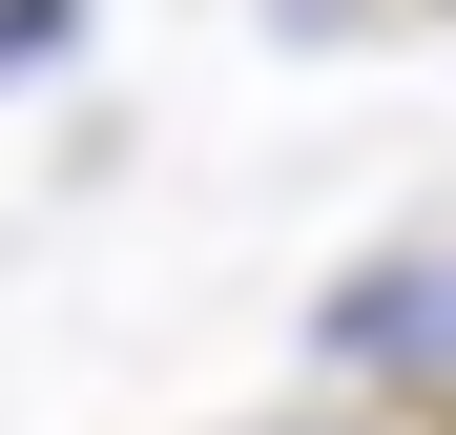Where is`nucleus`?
Listing matches in <instances>:
<instances>
[{"label": "nucleus", "instance_id": "20e7f679", "mask_svg": "<svg viewBox=\"0 0 456 435\" xmlns=\"http://www.w3.org/2000/svg\"><path fill=\"white\" fill-rule=\"evenodd\" d=\"M415 21H456V0H415Z\"/></svg>", "mask_w": 456, "mask_h": 435}, {"label": "nucleus", "instance_id": "7ed1b4c3", "mask_svg": "<svg viewBox=\"0 0 456 435\" xmlns=\"http://www.w3.org/2000/svg\"><path fill=\"white\" fill-rule=\"evenodd\" d=\"M415 394H456V249H436V311H415Z\"/></svg>", "mask_w": 456, "mask_h": 435}, {"label": "nucleus", "instance_id": "f257e3e1", "mask_svg": "<svg viewBox=\"0 0 456 435\" xmlns=\"http://www.w3.org/2000/svg\"><path fill=\"white\" fill-rule=\"evenodd\" d=\"M415 311H436V249H373L332 311H312V352H332V374H415Z\"/></svg>", "mask_w": 456, "mask_h": 435}, {"label": "nucleus", "instance_id": "f03ea898", "mask_svg": "<svg viewBox=\"0 0 456 435\" xmlns=\"http://www.w3.org/2000/svg\"><path fill=\"white\" fill-rule=\"evenodd\" d=\"M84 42V0H0V84H21V62H62Z\"/></svg>", "mask_w": 456, "mask_h": 435}]
</instances>
